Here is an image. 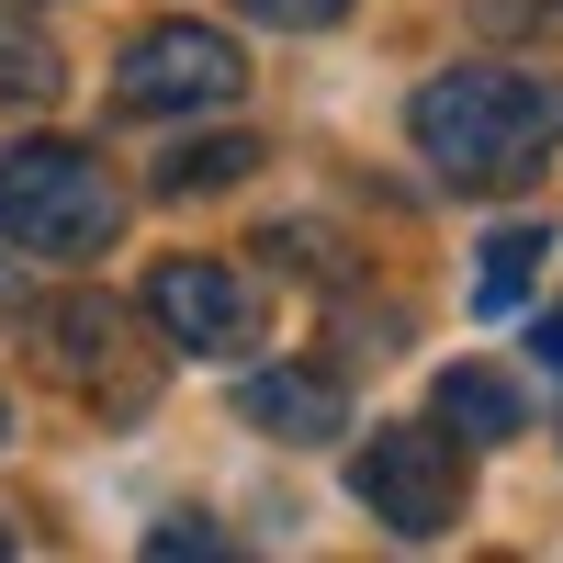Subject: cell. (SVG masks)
Instances as JSON below:
<instances>
[{
    "label": "cell",
    "mask_w": 563,
    "mask_h": 563,
    "mask_svg": "<svg viewBox=\"0 0 563 563\" xmlns=\"http://www.w3.org/2000/svg\"><path fill=\"white\" fill-rule=\"evenodd\" d=\"M406 135L451 192H507L563 147V79L552 68H440L406 102Z\"/></svg>",
    "instance_id": "cell-1"
},
{
    "label": "cell",
    "mask_w": 563,
    "mask_h": 563,
    "mask_svg": "<svg viewBox=\"0 0 563 563\" xmlns=\"http://www.w3.org/2000/svg\"><path fill=\"white\" fill-rule=\"evenodd\" d=\"M113 225H124V192H113V169L68 147V135H23V147H0V249H23V260H102L113 249Z\"/></svg>",
    "instance_id": "cell-2"
},
{
    "label": "cell",
    "mask_w": 563,
    "mask_h": 563,
    "mask_svg": "<svg viewBox=\"0 0 563 563\" xmlns=\"http://www.w3.org/2000/svg\"><path fill=\"white\" fill-rule=\"evenodd\" d=\"M350 485H361V507L395 541H440L462 519V440L440 429V417H417V429H372L350 451Z\"/></svg>",
    "instance_id": "cell-3"
},
{
    "label": "cell",
    "mask_w": 563,
    "mask_h": 563,
    "mask_svg": "<svg viewBox=\"0 0 563 563\" xmlns=\"http://www.w3.org/2000/svg\"><path fill=\"white\" fill-rule=\"evenodd\" d=\"M238 90H249V57L214 23H147L113 57V113H135V124H158V113H225Z\"/></svg>",
    "instance_id": "cell-4"
},
{
    "label": "cell",
    "mask_w": 563,
    "mask_h": 563,
    "mask_svg": "<svg viewBox=\"0 0 563 563\" xmlns=\"http://www.w3.org/2000/svg\"><path fill=\"white\" fill-rule=\"evenodd\" d=\"M147 327L192 361H249L260 339V282L225 271V260H158L147 271Z\"/></svg>",
    "instance_id": "cell-5"
},
{
    "label": "cell",
    "mask_w": 563,
    "mask_h": 563,
    "mask_svg": "<svg viewBox=\"0 0 563 563\" xmlns=\"http://www.w3.org/2000/svg\"><path fill=\"white\" fill-rule=\"evenodd\" d=\"M238 429H260V440H339L350 429V384L339 372H249Z\"/></svg>",
    "instance_id": "cell-6"
},
{
    "label": "cell",
    "mask_w": 563,
    "mask_h": 563,
    "mask_svg": "<svg viewBox=\"0 0 563 563\" xmlns=\"http://www.w3.org/2000/svg\"><path fill=\"white\" fill-rule=\"evenodd\" d=\"M429 417H440L462 451H496V440H519V429H530L519 384H507V372H485V361H451L440 384H429Z\"/></svg>",
    "instance_id": "cell-7"
},
{
    "label": "cell",
    "mask_w": 563,
    "mask_h": 563,
    "mask_svg": "<svg viewBox=\"0 0 563 563\" xmlns=\"http://www.w3.org/2000/svg\"><path fill=\"white\" fill-rule=\"evenodd\" d=\"M57 90H68V57L45 45V23L23 0H0V113H45Z\"/></svg>",
    "instance_id": "cell-8"
},
{
    "label": "cell",
    "mask_w": 563,
    "mask_h": 563,
    "mask_svg": "<svg viewBox=\"0 0 563 563\" xmlns=\"http://www.w3.org/2000/svg\"><path fill=\"white\" fill-rule=\"evenodd\" d=\"M541 249H552V225H496V238H485V260H474V316H507V305H519L530 294V271H541Z\"/></svg>",
    "instance_id": "cell-9"
},
{
    "label": "cell",
    "mask_w": 563,
    "mask_h": 563,
    "mask_svg": "<svg viewBox=\"0 0 563 563\" xmlns=\"http://www.w3.org/2000/svg\"><path fill=\"white\" fill-rule=\"evenodd\" d=\"M249 169H260L249 135H203V147L158 158V192H169V203H192V192H225V180H249Z\"/></svg>",
    "instance_id": "cell-10"
},
{
    "label": "cell",
    "mask_w": 563,
    "mask_h": 563,
    "mask_svg": "<svg viewBox=\"0 0 563 563\" xmlns=\"http://www.w3.org/2000/svg\"><path fill=\"white\" fill-rule=\"evenodd\" d=\"M238 12H249V23H271V34H327L350 0H238Z\"/></svg>",
    "instance_id": "cell-11"
},
{
    "label": "cell",
    "mask_w": 563,
    "mask_h": 563,
    "mask_svg": "<svg viewBox=\"0 0 563 563\" xmlns=\"http://www.w3.org/2000/svg\"><path fill=\"white\" fill-rule=\"evenodd\" d=\"M147 552H180V563H192V552H225V530H203V519H169V530H147Z\"/></svg>",
    "instance_id": "cell-12"
},
{
    "label": "cell",
    "mask_w": 563,
    "mask_h": 563,
    "mask_svg": "<svg viewBox=\"0 0 563 563\" xmlns=\"http://www.w3.org/2000/svg\"><path fill=\"white\" fill-rule=\"evenodd\" d=\"M530 350H541V361L563 372V316H541V327H530Z\"/></svg>",
    "instance_id": "cell-13"
},
{
    "label": "cell",
    "mask_w": 563,
    "mask_h": 563,
    "mask_svg": "<svg viewBox=\"0 0 563 563\" xmlns=\"http://www.w3.org/2000/svg\"><path fill=\"white\" fill-rule=\"evenodd\" d=\"M0 440H12V406H0Z\"/></svg>",
    "instance_id": "cell-14"
},
{
    "label": "cell",
    "mask_w": 563,
    "mask_h": 563,
    "mask_svg": "<svg viewBox=\"0 0 563 563\" xmlns=\"http://www.w3.org/2000/svg\"><path fill=\"white\" fill-rule=\"evenodd\" d=\"M0 552H12V530H0Z\"/></svg>",
    "instance_id": "cell-15"
}]
</instances>
